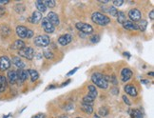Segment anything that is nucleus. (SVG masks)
Instances as JSON below:
<instances>
[{"label":"nucleus","mask_w":154,"mask_h":118,"mask_svg":"<svg viewBox=\"0 0 154 118\" xmlns=\"http://www.w3.org/2000/svg\"><path fill=\"white\" fill-rule=\"evenodd\" d=\"M16 74H17V80H19L20 82H24L25 80H27L28 76H29V73L27 70H22V69H19L17 70Z\"/></svg>","instance_id":"ddd939ff"},{"label":"nucleus","mask_w":154,"mask_h":118,"mask_svg":"<svg viewBox=\"0 0 154 118\" xmlns=\"http://www.w3.org/2000/svg\"><path fill=\"white\" fill-rule=\"evenodd\" d=\"M99 114L101 115V116H106L109 114V110L108 108H106V107H102V108H100L99 110Z\"/></svg>","instance_id":"c756f323"},{"label":"nucleus","mask_w":154,"mask_h":118,"mask_svg":"<svg viewBox=\"0 0 154 118\" xmlns=\"http://www.w3.org/2000/svg\"><path fill=\"white\" fill-rule=\"evenodd\" d=\"M109 76H105L99 73H95L91 75V81L100 88H106L109 87Z\"/></svg>","instance_id":"f257e3e1"},{"label":"nucleus","mask_w":154,"mask_h":118,"mask_svg":"<svg viewBox=\"0 0 154 118\" xmlns=\"http://www.w3.org/2000/svg\"><path fill=\"white\" fill-rule=\"evenodd\" d=\"M128 16L130 21L135 23L136 21H139L141 19V11L137 9H132L128 11Z\"/></svg>","instance_id":"6e6552de"},{"label":"nucleus","mask_w":154,"mask_h":118,"mask_svg":"<svg viewBox=\"0 0 154 118\" xmlns=\"http://www.w3.org/2000/svg\"><path fill=\"white\" fill-rule=\"evenodd\" d=\"M44 56L47 58V59H52L53 58V54L51 51H46L44 52Z\"/></svg>","instance_id":"473e14b6"},{"label":"nucleus","mask_w":154,"mask_h":118,"mask_svg":"<svg viewBox=\"0 0 154 118\" xmlns=\"http://www.w3.org/2000/svg\"><path fill=\"white\" fill-rule=\"evenodd\" d=\"M14 8H15L14 9L15 11H16V13H18V14H21V13H23V11H25V6L23 4H17Z\"/></svg>","instance_id":"c85d7f7f"},{"label":"nucleus","mask_w":154,"mask_h":118,"mask_svg":"<svg viewBox=\"0 0 154 118\" xmlns=\"http://www.w3.org/2000/svg\"><path fill=\"white\" fill-rule=\"evenodd\" d=\"M111 92L113 94H117L118 92H119V90H118L117 88H111Z\"/></svg>","instance_id":"ea45409f"},{"label":"nucleus","mask_w":154,"mask_h":118,"mask_svg":"<svg viewBox=\"0 0 154 118\" xmlns=\"http://www.w3.org/2000/svg\"><path fill=\"white\" fill-rule=\"evenodd\" d=\"M8 81L10 84H14L16 83L17 81V74H16V72L15 70H10V72L8 73Z\"/></svg>","instance_id":"a211bd4d"},{"label":"nucleus","mask_w":154,"mask_h":118,"mask_svg":"<svg viewBox=\"0 0 154 118\" xmlns=\"http://www.w3.org/2000/svg\"><path fill=\"white\" fill-rule=\"evenodd\" d=\"M11 62H13L15 65V66L17 68H19V69H23V68L25 67V63L23 62L21 59H20V57H18V56L13 57V59H11Z\"/></svg>","instance_id":"aec40b11"},{"label":"nucleus","mask_w":154,"mask_h":118,"mask_svg":"<svg viewBox=\"0 0 154 118\" xmlns=\"http://www.w3.org/2000/svg\"><path fill=\"white\" fill-rule=\"evenodd\" d=\"M33 42L35 46L40 47V48H43V47H47L50 44V37L48 35H38L34 38Z\"/></svg>","instance_id":"20e7f679"},{"label":"nucleus","mask_w":154,"mask_h":118,"mask_svg":"<svg viewBox=\"0 0 154 118\" xmlns=\"http://www.w3.org/2000/svg\"><path fill=\"white\" fill-rule=\"evenodd\" d=\"M18 54L26 59H29V60L32 59L35 55L34 50L32 48H31V47H26V46L23 49H21L20 51H18Z\"/></svg>","instance_id":"39448f33"},{"label":"nucleus","mask_w":154,"mask_h":118,"mask_svg":"<svg viewBox=\"0 0 154 118\" xmlns=\"http://www.w3.org/2000/svg\"><path fill=\"white\" fill-rule=\"evenodd\" d=\"M123 100H124V102H125L127 105H128V106H130V105H131V103H130V101H129V100H128V98L126 96V95H123Z\"/></svg>","instance_id":"e433bc0d"},{"label":"nucleus","mask_w":154,"mask_h":118,"mask_svg":"<svg viewBox=\"0 0 154 118\" xmlns=\"http://www.w3.org/2000/svg\"><path fill=\"white\" fill-rule=\"evenodd\" d=\"M132 72L128 68H125V69H123L122 70V72H121V77H122V81L124 82H127L128 81L130 78L132 77Z\"/></svg>","instance_id":"f8f14e48"},{"label":"nucleus","mask_w":154,"mask_h":118,"mask_svg":"<svg viewBox=\"0 0 154 118\" xmlns=\"http://www.w3.org/2000/svg\"><path fill=\"white\" fill-rule=\"evenodd\" d=\"M72 35L69 34V33H66V34L61 35V36L58 38V42L62 46H66V45H68L72 42Z\"/></svg>","instance_id":"9d476101"},{"label":"nucleus","mask_w":154,"mask_h":118,"mask_svg":"<svg viewBox=\"0 0 154 118\" xmlns=\"http://www.w3.org/2000/svg\"><path fill=\"white\" fill-rule=\"evenodd\" d=\"M25 47V43H24V41H22V40H16L14 41V42L11 44V48L13 49V50H18L20 51L21 49H23Z\"/></svg>","instance_id":"6ab92c4d"},{"label":"nucleus","mask_w":154,"mask_h":118,"mask_svg":"<svg viewBox=\"0 0 154 118\" xmlns=\"http://www.w3.org/2000/svg\"><path fill=\"white\" fill-rule=\"evenodd\" d=\"M47 18L49 19V21H50L54 27L60 24V20H59L58 14H56L55 13H52V11H51V13H49L48 16H47Z\"/></svg>","instance_id":"9b49d317"},{"label":"nucleus","mask_w":154,"mask_h":118,"mask_svg":"<svg viewBox=\"0 0 154 118\" xmlns=\"http://www.w3.org/2000/svg\"><path fill=\"white\" fill-rule=\"evenodd\" d=\"M35 6H36V8L39 10L38 11H46V10H47V7L45 6V4H44V2L42 1V0H37L36 2H35Z\"/></svg>","instance_id":"b1692460"},{"label":"nucleus","mask_w":154,"mask_h":118,"mask_svg":"<svg viewBox=\"0 0 154 118\" xmlns=\"http://www.w3.org/2000/svg\"><path fill=\"white\" fill-rule=\"evenodd\" d=\"M59 118H69V117H68L67 115H61V116L59 117Z\"/></svg>","instance_id":"49530a36"},{"label":"nucleus","mask_w":154,"mask_h":118,"mask_svg":"<svg viewBox=\"0 0 154 118\" xmlns=\"http://www.w3.org/2000/svg\"><path fill=\"white\" fill-rule=\"evenodd\" d=\"M11 67V60L7 56H1L0 57V70H7Z\"/></svg>","instance_id":"1a4fd4ad"},{"label":"nucleus","mask_w":154,"mask_h":118,"mask_svg":"<svg viewBox=\"0 0 154 118\" xmlns=\"http://www.w3.org/2000/svg\"><path fill=\"white\" fill-rule=\"evenodd\" d=\"M91 20L96 23V24L100 25V26H106L108 24L110 23V19L109 17H108L106 15L99 13V11H96V13H93L91 15Z\"/></svg>","instance_id":"f03ea898"},{"label":"nucleus","mask_w":154,"mask_h":118,"mask_svg":"<svg viewBox=\"0 0 154 118\" xmlns=\"http://www.w3.org/2000/svg\"><path fill=\"white\" fill-rule=\"evenodd\" d=\"M41 19H42V14H41L40 11H35L32 13V15L31 16V18H29V20L32 23H33V24H36V23H38Z\"/></svg>","instance_id":"dca6fc26"},{"label":"nucleus","mask_w":154,"mask_h":118,"mask_svg":"<svg viewBox=\"0 0 154 118\" xmlns=\"http://www.w3.org/2000/svg\"><path fill=\"white\" fill-rule=\"evenodd\" d=\"M124 90H125V92L128 93V94H129L130 96H136L138 94V92H137V90H136V88L134 87V86H132V85H126L125 86V88H124Z\"/></svg>","instance_id":"2eb2a0df"},{"label":"nucleus","mask_w":154,"mask_h":118,"mask_svg":"<svg viewBox=\"0 0 154 118\" xmlns=\"http://www.w3.org/2000/svg\"><path fill=\"white\" fill-rule=\"evenodd\" d=\"M77 118H81V117H77Z\"/></svg>","instance_id":"09e8293b"},{"label":"nucleus","mask_w":154,"mask_h":118,"mask_svg":"<svg viewBox=\"0 0 154 118\" xmlns=\"http://www.w3.org/2000/svg\"><path fill=\"white\" fill-rule=\"evenodd\" d=\"M42 28L44 29V31L48 33H52L55 30V27L51 24L47 17H44L42 20Z\"/></svg>","instance_id":"0eeeda50"},{"label":"nucleus","mask_w":154,"mask_h":118,"mask_svg":"<svg viewBox=\"0 0 154 118\" xmlns=\"http://www.w3.org/2000/svg\"><path fill=\"white\" fill-rule=\"evenodd\" d=\"M138 25V30H140L141 32H145L146 31V29L147 27V21L146 20H140V23Z\"/></svg>","instance_id":"a878e982"},{"label":"nucleus","mask_w":154,"mask_h":118,"mask_svg":"<svg viewBox=\"0 0 154 118\" xmlns=\"http://www.w3.org/2000/svg\"><path fill=\"white\" fill-rule=\"evenodd\" d=\"M15 31H16V34L18 35L20 38H26L28 29L25 26H17Z\"/></svg>","instance_id":"f3484780"},{"label":"nucleus","mask_w":154,"mask_h":118,"mask_svg":"<svg viewBox=\"0 0 154 118\" xmlns=\"http://www.w3.org/2000/svg\"><path fill=\"white\" fill-rule=\"evenodd\" d=\"M123 27L126 30H130V31H135V30H138V25L136 23L130 21V20H126L123 23Z\"/></svg>","instance_id":"4468645a"},{"label":"nucleus","mask_w":154,"mask_h":118,"mask_svg":"<svg viewBox=\"0 0 154 118\" xmlns=\"http://www.w3.org/2000/svg\"><path fill=\"white\" fill-rule=\"evenodd\" d=\"M7 88V79L5 76L0 75V93L3 92Z\"/></svg>","instance_id":"412c9836"},{"label":"nucleus","mask_w":154,"mask_h":118,"mask_svg":"<svg viewBox=\"0 0 154 118\" xmlns=\"http://www.w3.org/2000/svg\"><path fill=\"white\" fill-rule=\"evenodd\" d=\"M109 13L111 14V16H114V17H117V14H118V11L115 7H109V10H108Z\"/></svg>","instance_id":"7c9ffc66"},{"label":"nucleus","mask_w":154,"mask_h":118,"mask_svg":"<svg viewBox=\"0 0 154 118\" xmlns=\"http://www.w3.org/2000/svg\"><path fill=\"white\" fill-rule=\"evenodd\" d=\"M32 36H33V31H32V30H29V29H28L26 38H32Z\"/></svg>","instance_id":"f704fd0d"},{"label":"nucleus","mask_w":154,"mask_h":118,"mask_svg":"<svg viewBox=\"0 0 154 118\" xmlns=\"http://www.w3.org/2000/svg\"><path fill=\"white\" fill-rule=\"evenodd\" d=\"M32 118H46V115L44 113H38L36 115H33Z\"/></svg>","instance_id":"58836bf2"},{"label":"nucleus","mask_w":154,"mask_h":118,"mask_svg":"<svg viewBox=\"0 0 154 118\" xmlns=\"http://www.w3.org/2000/svg\"><path fill=\"white\" fill-rule=\"evenodd\" d=\"M6 13V10L4 7H2V6H0V17H2Z\"/></svg>","instance_id":"4c0bfd02"},{"label":"nucleus","mask_w":154,"mask_h":118,"mask_svg":"<svg viewBox=\"0 0 154 118\" xmlns=\"http://www.w3.org/2000/svg\"><path fill=\"white\" fill-rule=\"evenodd\" d=\"M97 94H98V92L96 91L95 86L94 85L88 86V94L83 98V102H84L85 104L91 105V103L94 101V99L97 97Z\"/></svg>","instance_id":"7ed1b4c3"},{"label":"nucleus","mask_w":154,"mask_h":118,"mask_svg":"<svg viewBox=\"0 0 154 118\" xmlns=\"http://www.w3.org/2000/svg\"><path fill=\"white\" fill-rule=\"evenodd\" d=\"M0 31H1V33L3 35H5V36H7V35H9L11 33V29L6 25H3L1 27V30H0Z\"/></svg>","instance_id":"cd10ccee"},{"label":"nucleus","mask_w":154,"mask_h":118,"mask_svg":"<svg viewBox=\"0 0 154 118\" xmlns=\"http://www.w3.org/2000/svg\"><path fill=\"white\" fill-rule=\"evenodd\" d=\"M127 20L126 18V15L125 14L123 13V11H118V14H117V21L120 23V24L123 25V23Z\"/></svg>","instance_id":"393cba45"},{"label":"nucleus","mask_w":154,"mask_h":118,"mask_svg":"<svg viewBox=\"0 0 154 118\" xmlns=\"http://www.w3.org/2000/svg\"><path fill=\"white\" fill-rule=\"evenodd\" d=\"M99 40H100L99 35H93V36L91 37V41L92 43H96V42H98Z\"/></svg>","instance_id":"72a5a7b5"},{"label":"nucleus","mask_w":154,"mask_h":118,"mask_svg":"<svg viewBox=\"0 0 154 118\" xmlns=\"http://www.w3.org/2000/svg\"><path fill=\"white\" fill-rule=\"evenodd\" d=\"M149 75H150V76H153V73H152V72L149 73Z\"/></svg>","instance_id":"de8ad7c7"},{"label":"nucleus","mask_w":154,"mask_h":118,"mask_svg":"<svg viewBox=\"0 0 154 118\" xmlns=\"http://www.w3.org/2000/svg\"><path fill=\"white\" fill-rule=\"evenodd\" d=\"M27 72H28V73L29 74V76H31V79H32V82L36 81V80L38 79L39 74H38V73H37L35 70L29 69V70H27Z\"/></svg>","instance_id":"4be33fe9"},{"label":"nucleus","mask_w":154,"mask_h":118,"mask_svg":"<svg viewBox=\"0 0 154 118\" xmlns=\"http://www.w3.org/2000/svg\"><path fill=\"white\" fill-rule=\"evenodd\" d=\"M77 70H78V68H75V69H73V70H72V72H69V73H68V75H72V74H73V73H74L76 72Z\"/></svg>","instance_id":"a19ab883"},{"label":"nucleus","mask_w":154,"mask_h":118,"mask_svg":"<svg viewBox=\"0 0 154 118\" xmlns=\"http://www.w3.org/2000/svg\"><path fill=\"white\" fill-rule=\"evenodd\" d=\"M109 1V0H99V2H101V3H108Z\"/></svg>","instance_id":"a18cd8bd"},{"label":"nucleus","mask_w":154,"mask_h":118,"mask_svg":"<svg viewBox=\"0 0 154 118\" xmlns=\"http://www.w3.org/2000/svg\"><path fill=\"white\" fill-rule=\"evenodd\" d=\"M81 110L83 111H85L86 113H92V111H93V108H92V106L90 105V104H85V103H83L82 106H81Z\"/></svg>","instance_id":"5701e85b"},{"label":"nucleus","mask_w":154,"mask_h":118,"mask_svg":"<svg viewBox=\"0 0 154 118\" xmlns=\"http://www.w3.org/2000/svg\"><path fill=\"white\" fill-rule=\"evenodd\" d=\"M9 0H0V4H8Z\"/></svg>","instance_id":"37998d69"},{"label":"nucleus","mask_w":154,"mask_h":118,"mask_svg":"<svg viewBox=\"0 0 154 118\" xmlns=\"http://www.w3.org/2000/svg\"><path fill=\"white\" fill-rule=\"evenodd\" d=\"M123 3H124V0H114V1H113L114 6H117V7H120V6H122Z\"/></svg>","instance_id":"c9c22d12"},{"label":"nucleus","mask_w":154,"mask_h":118,"mask_svg":"<svg viewBox=\"0 0 154 118\" xmlns=\"http://www.w3.org/2000/svg\"><path fill=\"white\" fill-rule=\"evenodd\" d=\"M44 4H45L46 7L53 8L55 6V1L54 0H46V1H44Z\"/></svg>","instance_id":"2f4dec72"},{"label":"nucleus","mask_w":154,"mask_h":118,"mask_svg":"<svg viewBox=\"0 0 154 118\" xmlns=\"http://www.w3.org/2000/svg\"><path fill=\"white\" fill-rule=\"evenodd\" d=\"M131 117L132 118H144L143 113L140 110H134L131 113Z\"/></svg>","instance_id":"bb28decb"},{"label":"nucleus","mask_w":154,"mask_h":118,"mask_svg":"<svg viewBox=\"0 0 154 118\" xmlns=\"http://www.w3.org/2000/svg\"><path fill=\"white\" fill-rule=\"evenodd\" d=\"M142 83H144V84H149L150 82L147 81V80H142Z\"/></svg>","instance_id":"c03bdc74"},{"label":"nucleus","mask_w":154,"mask_h":118,"mask_svg":"<svg viewBox=\"0 0 154 118\" xmlns=\"http://www.w3.org/2000/svg\"><path fill=\"white\" fill-rule=\"evenodd\" d=\"M154 11H150V13H149V17H150V19L151 20H153V18H154Z\"/></svg>","instance_id":"79ce46f5"},{"label":"nucleus","mask_w":154,"mask_h":118,"mask_svg":"<svg viewBox=\"0 0 154 118\" xmlns=\"http://www.w3.org/2000/svg\"><path fill=\"white\" fill-rule=\"evenodd\" d=\"M75 27L79 30L80 32L84 33L86 34H90L93 32V28L92 26H91L90 24H87V23H82V22H78L75 25Z\"/></svg>","instance_id":"423d86ee"}]
</instances>
